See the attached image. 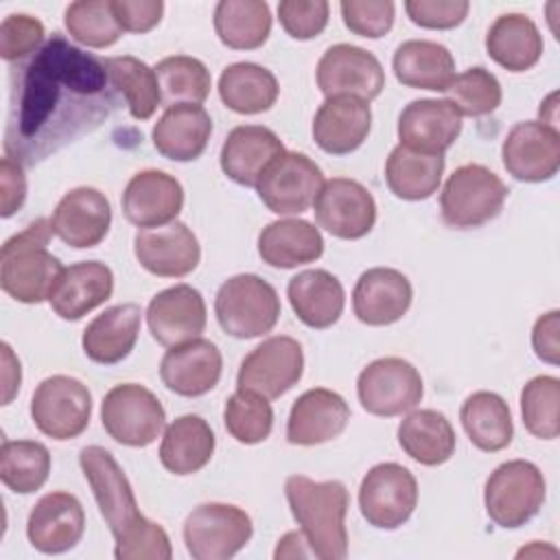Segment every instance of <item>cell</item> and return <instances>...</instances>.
I'll use <instances>...</instances> for the list:
<instances>
[{
  "mask_svg": "<svg viewBox=\"0 0 560 560\" xmlns=\"http://www.w3.org/2000/svg\"><path fill=\"white\" fill-rule=\"evenodd\" d=\"M103 59L55 33L9 74L4 151L37 164L98 127L116 107Z\"/></svg>",
  "mask_w": 560,
  "mask_h": 560,
  "instance_id": "1",
  "label": "cell"
},
{
  "mask_svg": "<svg viewBox=\"0 0 560 560\" xmlns=\"http://www.w3.org/2000/svg\"><path fill=\"white\" fill-rule=\"evenodd\" d=\"M79 466L116 540L114 556L118 560H168L173 556L168 534L138 510L131 483L114 455L92 444L81 448Z\"/></svg>",
  "mask_w": 560,
  "mask_h": 560,
  "instance_id": "2",
  "label": "cell"
},
{
  "mask_svg": "<svg viewBox=\"0 0 560 560\" xmlns=\"http://www.w3.org/2000/svg\"><path fill=\"white\" fill-rule=\"evenodd\" d=\"M284 494L308 553L322 560H343L348 556L346 512L350 505L346 486L337 479L313 481L304 475H291L284 481Z\"/></svg>",
  "mask_w": 560,
  "mask_h": 560,
  "instance_id": "3",
  "label": "cell"
},
{
  "mask_svg": "<svg viewBox=\"0 0 560 560\" xmlns=\"http://www.w3.org/2000/svg\"><path fill=\"white\" fill-rule=\"evenodd\" d=\"M50 236V221L37 219L20 234L4 241L0 249V287L13 300L22 304L50 300L66 269L59 258L48 252Z\"/></svg>",
  "mask_w": 560,
  "mask_h": 560,
  "instance_id": "4",
  "label": "cell"
},
{
  "mask_svg": "<svg viewBox=\"0 0 560 560\" xmlns=\"http://www.w3.org/2000/svg\"><path fill=\"white\" fill-rule=\"evenodd\" d=\"M214 315L223 332L236 339H254L271 332L278 324L280 298L260 276L238 273L219 287Z\"/></svg>",
  "mask_w": 560,
  "mask_h": 560,
  "instance_id": "5",
  "label": "cell"
},
{
  "mask_svg": "<svg viewBox=\"0 0 560 560\" xmlns=\"http://www.w3.org/2000/svg\"><path fill=\"white\" fill-rule=\"evenodd\" d=\"M508 192L503 179L488 166L464 164L448 175L442 188V221L455 230L479 228L499 217Z\"/></svg>",
  "mask_w": 560,
  "mask_h": 560,
  "instance_id": "6",
  "label": "cell"
},
{
  "mask_svg": "<svg viewBox=\"0 0 560 560\" xmlns=\"http://www.w3.org/2000/svg\"><path fill=\"white\" fill-rule=\"evenodd\" d=\"M545 490V477L536 464L527 459L503 462L486 479V514L494 525L516 529L540 512Z\"/></svg>",
  "mask_w": 560,
  "mask_h": 560,
  "instance_id": "7",
  "label": "cell"
},
{
  "mask_svg": "<svg viewBox=\"0 0 560 560\" xmlns=\"http://www.w3.org/2000/svg\"><path fill=\"white\" fill-rule=\"evenodd\" d=\"M101 422L118 444L142 448L158 440L166 413L151 389L138 383H120L103 396Z\"/></svg>",
  "mask_w": 560,
  "mask_h": 560,
  "instance_id": "8",
  "label": "cell"
},
{
  "mask_svg": "<svg viewBox=\"0 0 560 560\" xmlns=\"http://www.w3.org/2000/svg\"><path fill=\"white\" fill-rule=\"evenodd\" d=\"M184 542L195 560H228L252 538L245 510L230 503H201L184 521Z\"/></svg>",
  "mask_w": 560,
  "mask_h": 560,
  "instance_id": "9",
  "label": "cell"
},
{
  "mask_svg": "<svg viewBox=\"0 0 560 560\" xmlns=\"http://www.w3.org/2000/svg\"><path fill=\"white\" fill-rule=\"evenodd\" d=\"M92 416V394L74 376L55 374L44 378L31 398V418L39 433L52 440L79 438Z\"/></svg>",
  "mask_w": 560,
  "mask_h": 560,
  "instance_id": "10",
  "label": "cell"
},
{
  "mask_svg": "<svg viewBox=\"0 0 560 560\" xmlns=\"http://www.w3.org/2000/svg\"><path fill=\"white\" fill-rule=\"evenodd\" d=\"M416 503L418 481L402 464H376L361 479L359 508L363 518L376 529H398L409 521Z\"/></svg>",
  "mask_w": 560,
  "mask_h": 560,
  "instance_id": "11",
  "label": "cell"
},
{
  "mask_svg": "<svg viewBox=\"0 0 560 560\" xmlns=\"http://www.w3.org/2000/svg\"><path fill=\"white\" fill-rule=\"evenodd\" d=\"M424 387L420 372L400 357H383L368 363L357 378L361 407L381 418L411 411L422 400Z\"/></svg>",
  "mask_w": 560,
  "mask_h": 560,
  "instance_id": "12",
  "label": "cell"
},
{
  "mask_svg": "<svg viewBox=\"0 0 560 560\" xmlns=\"http://www.w3.org/2000/svg\"><path fill=\"white\" fill-rule=\"evenodd\" d=\"M302 372L304 352L300 341L287 335H273L241 361L236 387L271 400L298 385Z\"/></svg>",
  "mask_w": 560,
  "mask_h": 560,
  "instance_id": "13",
  "label": "cell"
},
{
  "mask_svg": "<svg viewBox=\"0 0 560 560\" xmlns=\"http://www.w3.org/2000/svg\"><path fill=\"white\" fill-rule=\"evenodd\" d=\"M322 186V168L308 155L284 151L267 166L256 190L273 214H302L313 206Z\"/></svg>",
  "mask_w": 560,
  "mask_h": 560,
  "instance_id": "14",
  "label": "cell"
},
{
  "mask_svg": "<svg viewBox=\"0 0 560 560\" xmlns=\"http://www.w3.org/2000/svg\"><path fill=\"white\" fill-rule=\"evenodd\" d=\"M315 77L326 98L354 96L370 103L385 88L381 61L370 50L352 44L330 46L317 61Z\"/></svg>",
  "mask_w": 560,
  "mask_h": 560,
  "instance_id": "15",
  "label": "cell"
},
{
  "mask_svg": "<svg viewBox=\"0 0 560 560\" xmlns=\"http://www.w3.org/2000/svg\"><path fill=\"white\" fill-rule=\"evenodd\" d=\"M313 212L319 228L343 241L363 238L376 223L372 192L348 177L326 179L313 201Z\"/></svg>",
  "mask_w": 560,
  "mask_h": 560,
  "instance_id": "16",
  "label": "cell"
},
{
  "mask_svg": "<svg viewBox=\"0 0 560 560\" xmlns=\"http://www.w3.org/2000/svg\"><path fill=\"white\" fill-rule=\"evenodd\" d=\"M501 158L514 179L549 182L560 168V133L540 120H521L508 131Z\"/></svg>",
  "mask_w": 560,
  "mask_h": 560,
  "instance_id": "17",
  "label": "cell"
},
{
  "mask_svg": "<svg viewBox=\"0 0 560 560\" xmlns=\"http://www.w3.org/2000/svg\"><path fill=\"white\" fill-rule=\"evenodd\" d=\"M133 254L149 273L160 278H184L197 269L201 247L192 230L173 221L160 228L138 230L133 236Z\"/></svg>",
  "mask_w": 560,
  "mask_h": 560,
  "instance_id": "18",
  "label": "cell"
},
{
  "mask_svg": "<svg viewBox=\"0 0 560 560\" xmlns=\"http://www.w3.org/2000/svg\"><path fill=\"white\" fill-rule=\"evenodd\" d=\"M109 225L112 206L107 197L92 186L68 190L50 217L52 234L74 249L98 245L107 236Z\"/></svg>",
  "mask_w": 560,
  "mask_h": 560,
  "instance_id": "19",
  "label": "cell"
},
{
  "mask_svg": "<svg viewBox=\"0 0 560 560\" xmlns=\"http://www.w3.org/2000/svg\"><path fill=\"white\" fill-rule=\"evenodd\" d=\"M206 322V302L190 284L168 287L153 295L147 306L149 332L166 348L201 337Z\"/></svg>",
  "mask_w": 560,
  "mask_h": 560,
  "instance_id": "20",
  "label": "cell"
},
{
  "mask_svg": "<svg viewBox=\"0 0 560 560\" xmlns=\"http://www.w3.org/2000/svg\"><path fill=\"white\" fill-rule=\"evenodd\" d=\"M221 372V350L203 337L168 348L160 361L162 383L177 396L186 398H197L214 389Z\"/></svg>",
  "mask_w": 560,
  "mask_h": 560,
  "instance_id": "21",
  "label": "cell"
},
{
  "mask_svg": "<svg viewBox=\"0 0 560 560\" xmlns=\"http://www.w3.org/2000/svg\"><path fill=\"white\" fill-rule=\"evenodd\" d=\"M85 532V512L70 492H48L31 510L26 521L28 542L42 553H63L77 547Z\"/></svg>",
  "mask_w": 560,
  "mask_h": 560,
  "instance_id": "22",
  "label": "cell"
},
{
  "mask_svg": "<svg viewBox=\"0 0 560 560\" xmlns=\"http://www.w3.org/2000/svg\"><path fill=\"white\" fill-rule=\"evenodd\" d=\"M184 206L182 184L158 168L136 173L122 192V212L140 230L173 223Z\"/></svg>",
  "mask_w": 560,
  "mask_h": 560,
  "instance_id": "23",
  "label": "cell"
},
{
  "mask_svg": "<svg viewBox=\"0 0 560 560\" xmlns=\"http://www.w3.org/2000/svg\"><path fill=\"white\" fill-rule=\"evenodd\" d=\"M413 300L411 282L392 267L363 271L352 291V311L368 326H389L409 311Z\"/></svg>",
  "mask_w": 560,
  "mask_h": 560,
  "instance_id": "24",
  "label": "cell"
},
{
  "mask_svg": "<svg viewBox=\"0 0 560 560\" xmlns=\"http://www.w3.org/2000/svg\"><path fill=\"white\" fill-rule=\"evenodd\" d=\"M462 131V116L448 101L418 98L411 101L398 116V140L402 147L444 155Z\"/></svg>",
  "mask_w": 560,
  "mask_h": 560,
  "instance_id": "25",
  "label": "cell"
},
{
  "mask_svg": "<svg viewBox=\"0 0 560 560\" xmlns=\"http://www.w3.org/2000/svg\"><path fill=\"white\" fill-rule=\"evenodd\" d=\"M350 420V407L332 389L315 387L298 396L287 420V440L298 446H315L339 438Z\"/></svg>",
  "mask_w": 560,
  "mask_h": 560,
  "instance_id": "26",
  "label": "cell"
},
{
  "mask_svg": "<svg viewBox=\"0 0 560 560\" xmlns=\"http://www.w3.org/2000/svg\"><path fill=\"white\" fill-rule=\"evenodd\" d=\"M372 129L370 105L354 96L326 98L313 118V140L330 155L357 151Z\"/></svg>",
  "mask_w": 560,
  "mask_h": 560,
  "instance_id": "27",
  "label": "cell"
},
{
  "mask_svg": "<svg viewBox=\"0 0 560 560\" xmlns=\"http://www.w3.org/2000/svg\"><path fill=\"white\" fill-rule=\"evenodd\" d=\"M287 149L282 140L262 125L234 127L221 147V171L238 186H254L267 166Z\"/></svg>",
  "mask_w": 560,
  "mask_h": 560,
  "instance_id": "28",
  "label": "cell"
},
{
  "mask_svg": "<svg viewBox=\"0 0 560 560\" xmlns=\"http://www.w3.org/2000/svg\"><path fill=\"white\" fill-rule=\"evenodd\" d=\"M112 291V269L98 260H83L63 269L48 302L61 319L77 322L109 300Z\"/></svg>",
  "mask_w": 560,
  "mask_h": 560,
  "instance_id": "29",
  "label": "cell"
},
{
  "mask_svg": "<svg viewBox=\"0 0 560 560\" xmlns=\"http://www.w3.org/2000/svg\"><path fill=\"white\" fill-rule=\"evenodd\" d=\"M210 133L212 118L201 105H173L158 118L151 138L166 160L192 162L206 151Z\"/></svg>",
  "mask_w": 560,
  "mask_h": 560,
  "instance_id": "30",
  "label": "cell"
},
{
  "mask_svg": "<svg viewBox=\"0 0 560 560\" xmlns=\"http://www.w3.org/2000/svg\"><path fill=\"white\" fill-rule=\"evenodd\" d=\"M140 306L133 302L116 304L96 315L83 330L81 346L88 359L114 365L129 357L140 332Z\"/></svg>",
  "mask_w": 560,
  "mask_h": 560,
  "instance_id": "31",
  "label": "cell"
},
{
  "mask_svg": "<svg viewBox=\"0 0 560 560\" xmlns=\"http://www.w3.org/2000/svg\"><path fill=\"white\" fill-rule=\"evenodd\" d=\"M293 313L308 328H330L343 313L346 293L337 276L326 269H306L287 284Z\"/></svg>",
  "mask_w": 560,
  "mask_h": 560,
  "instance_id": "32",
  "label": "cell"
},
{
  "mask_svg": "<svg viewBox=\"0 0 560 560\" xmlns=\"http://www.w3.org/2000/svg\"><path fill=\"white\" fill-rule=\"evenodd\" d=\"M396 79L413 90L446 92L455 79V59L451 50L431 39L402 42L392 59Z\"/></svg>",
  "mask_w": 560,
  "mask_h": 560,
  "instance_id": "33",
  "label": "cell"
},
{
  "mask_svg": "<svg viewBox=\"0 0 560 560\" xmlns=\"http://www.w3.org/2000/svg\"><path fill=\"white\" fill-rule=\"evenodd\" d=\"M542 35L534 20L523 13L499 15L486 35V50L492 61L510 72H525L542 57Z\"/></svg>",
  "mask_w": 560,
  "mask_h": 560,
  "instance_id": "34",
  "label": "cell"
},
{
  "mask_svg": "<svg viewBox=\"0 0 560 560\" xmlns=\"http://www.w3.org/2000/svg\"><path fill=\"white\" fill-rule=\"evenodd\" d=\"M324 252L319 230L304 219H280L258 234V254L262 262L276 269H293L313 262Z\"/></svg>",
  "mask_w": 560,
  "mask_h": 560,
  "instance_id": "35",
  "label": "cell"
},
{
  "mask_svg": "<svg viewBox=\"0 0 560 560\" xmlns=\"http://www.w3.org/2000/svg\"><path fill=\"white\" fill-rule=\"evenodd\" d=\"M217 440L210 424L195 413L175 418L160 444V462L173 475L199 472L214 453Z\"/></svg>",
  "mask_w": 560,
  "mask_h": 560,
  "instance_id": "36",
  "label": "cell"
},
{
  "mask_svg": "<svg viewBox=\"0 0 560 560\" xmlns=\"http://www.w3.org/2000/svg\"><path fill=\"white\" fill-rule=\"evenodd\" d=\"M400 448L422 466H440L455 453V431L435 409H416L398 424Z\"/></svg>",
  "mask_w": 560,
  "mask_h": 560,
  "instance_id": "37",
  "label": "cell"
},
{
  "mask_svg": "<svg viewBox=\"0 0 560 560\" xmlns=\"http://www.w3.org/2000/svg\"><path fill=\"white\" fill-rule=\"evenodd\" d=\"M278 94L280 85L273 72L252 61L232 63L219 77V96L236 114H262L273 107Z\"/></svg>",
  "mask_w": 560,
  "mask_h": 560,
  "instance_id": "38",
  "label": "cell"
},
{
  "mask_svg": "<svg viewBox=\"0 0 560 560\" xmlns=\"http://www.w3.org/2000/svg\"><path fill=\"white\" fill-rule=\"evenodd\" d=\"M459 420L470 442L486 453L503 451L514 435L508 402L494 392L470 394L459 409Z\"/></svg>",
  "mask_w": 560,
  "mask_h": 560,
  "instance_id": "39",
  "label": "cell"
},
{
  "mask_svg": "<svg viewBox=\"0 0 560 560\" xmlns=\"http://www.w3.org/2000/svg\"><path fill=\"white\" fill-rule=\"evenodd\" d=\"M444 175V155L411 151L402 144L394 147L385 162V182L389 190L405 201L429 199Z\"/></svg>",
  "mask_w": 560,
  "mask_h": 560,
  "instance_id": "40",
  "label": "cell"
},
{
  "mask_svg": "<svg viewBox=\"0 0 560 560\" xmlns=\"http://www.w3.org/2000/svg\"><path fill=\"white\" fill-rule=\"evenodd\" d=\"M214 31L228 48H260L271 33V11L262 0H221L214 7Z\"/></svg>",
  "mask_w": 560,
  "mask_h": 560,
  "instance_id": "41",
  "label": "cell"
},
{
  "mask_svg": "<svg viewBox=\"0 0 560 560\" xmlns=\"http://www.w3.org/2000/svg\"><path fill=\"white\" fill-rule=\"evenodd\" d=\"M103 63H105L109 83L118 94H122L129 107V114L136 120L151 118L162 103L155 70L131 55L107 57L103 59Z\"/></svg>",
  "mask_w": 560,
  "mask_h": 560,
  "instance_id": "42",
  "label": "cell"
},
{
  "mask_svg": "<svg viewBox=\"0 0 560 560\" xmlns=\"http://www.w3.org/2000/svg\"><path fill=\"white\" fill-rule=\"evenodd\" d=\"M160 96L164 107L201 105L212 88L210 72L203 61L188 55L164 57L155 68Z\"/></svg>",
  "mask_w": 560,
  "mask_h": 560,
  "instance_id": "43",
  "label": "cell"
},
{
  "mask_svg": "<svg viewBox=\"0 0 560 560\" xmlns=\"http://www.w3.org/2000/svg\"><path fill=\"white\" fill-rule=\"evenodd\" d=\"M50 475V453L35 440H4L0 448V479L18 492L31 494L39 490Z\"/></svg>",
  "mask_w": 560,
  "mask_h": 560,
  "instance_id": "44",
  "label": "cell"
},
{
  "mask_svg": "<svg viewBox=\"0 0 560 560\" xmlns=\"http://www.w3.org/2000/svg\"><path fill=\"white\" fill-rule=\"evenodd\" d=\"M66 31L88 48H109L125 33L114 15L112 0H79L63 13Z\"/></svg>",
  "mask_w": 560,
  "mask_h": 560,
  "instance_id": "45",
  "label": "cell"
},
{
  "mask_svg": "<svg viewBox=\"0 0 560 560\" xmlns=\"http://www.w3.org/2000/svg\"><path fill=\"white\" fill-rule=\"evenodd\" d=\"M521 416L534 438L556 440L560 433V381L549 374L527 381L521 392Z\"/></svg>",
  "mask_w": 560,
  "mask_h": 560,
  "instance_id": "46",
  "label": "cell"
},
{
  "mask_svg": "<svg viewBox=\"0 0 560 560\" xmlns=\"http://www.w3.org/2000/svg\"><path fill=\"white\" fill-rule=\"evenodd\" d=\"M223 422L236 442L258 444L265 442L273 429V409L267 398L236 389L225 402Z\"/></svg>",
  "mask_w": 560,
  "mask_h": 560,
  "instance_id": "47",
  "label": "cell"
},
{
  "mask_svg": "<svg viewBox=\"0 0 560 560\" xmlns=\"http://www.w3.org/2000/svg\"><path fill=\"white\" fill-rule=\"evenodd\" d=\"M501 98L503 92L499 79L481 66L455 74L446 88V101L459 112V116H488L501 105Z\"/></svg>",
  "mask_w": 560,
  "mask_h": 560,
  "instance_id": "48",
  "label": "cell"
},
{
  "mask_svg": "<svg viewBox=\"0 0 560 560\" xmlns=\"http://www.w3.org/2000/svg\"><path fill=\"white\" fill-rule=\"evenodd\" d=\"M44 46V24L26 13H11L0 24V57L24 61Z\"/></svg>",
  "mask_w": 560,
  "mask_h": 560,
  "instance_id": "49",
  "label": "cell"
},
{
  "mask_svg": "<svg viewBox=\"0 0 560 560\" xmlns=\"http://www.w3.org/2000/svg\"><path fill=\"white\" fill-rule=\"evenodd\" d=\"M339 9L343 24L354 35L370 39H378L389 33L396 11L392 0H343Z\"/></svg>",
  "mask_w": 560,
  "mask_h": 560,
  "instance_id": "50",
  "label": "cell"
},
{
  "mask_svg": "<svg viewBox=\"0 0 560 560\" xmlns=\"http://www.w3.org/2000/svg\"><path fill=\"white\" fill-rule=\"evenodd\" d=\"M330 15V4L326 0H282L278 4V20L282 28L293 39L317 37Z\"/></svg>",
  "mask_w": 560,
  "mask_h": 560,
  "instance_id": "51",
  "label": "cell"
},
{
  "mask_svg": "<svg viewBox=\"0 0 560 560\" xmlns=\"http://www.w3.org/2000/svg\"><path fill=\"white\" fill-rule=\"evenodd\" d=\"M468 0H407L405 11L409 20L422 28L446 31L455 28L468 15Z\"/></svg>",
  "mask_w": 560,
  "mask_h": 560,
  "instance_id": "52",
  "label": "cell"
},
{
  "mask_svg": "<svg viewBox=\"0 0 560 560\" xmlns=\"http://www.w3.org/2000/svg\"><path fill=\"white\" fill-rule=\"evenodd\" d=\"M112 7L120 28L127 33H149L164 13L162 0H112Z\"/></svg>",
  "mask_w": 560,
  "mask_h": 560,
  "instance_id": "53",
  "label": "cell"
},
{
  "mask_svg": "<svg viewBox=\"0 0 560 560\" xmlns=\"http://www.w3.org/2000/svg\"><path fill=\"white\" fill-rule=\"evenodd\" d=\"M0 214L2 219L13 217L26 199V177L18 160L4 155L0 162Z\"/></svg>",
  "mask_w": 560,
  "mask_h": 560,
  "instance_id": "54",
  "label": "cell"
},
{
  "mask_svg": "<svg viewBox=\"0 0 560 560\" xmlns=\"http://www.w3.org/2000/svg\"><path fill=\"white\" fill-rule=\"evenodd\" d=\"M532 346L540 361L558 365L560 361V311H549L540 315L532 330Z\"/></svg>",
  "mask_w": 560,
  "mask_h": 560,
  "instance_id": "55",
  "label": "cell"
},
{
  "mask_svg": "<svg viewBox=\"0 0 560 560\" xmlns=\"http://www.w3.org/2000/svg\"><path fill=\"white\" fill-rule=\"evenodd\" d=\"M2 389H4V396H2V405H9L13 400V396L18 394L20 389V383H22V370H20V361L18 357L13 354L11 346L9 343H2Z\"/></svg>",
  "mask_w": 560,
  "mask_h": 560,
  "instance_id": "56",
  "label": "cell"
}]
</instances>
